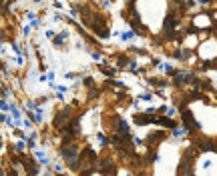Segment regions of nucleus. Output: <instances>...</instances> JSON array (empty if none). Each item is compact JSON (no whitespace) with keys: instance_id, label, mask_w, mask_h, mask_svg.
<instances>
[{"instance_id":"f257e3e1","label":"nucleus","mask_w":217,"mask_h":176,"mask_svg":"<svg viewBox=\"0 0 217 176\" xmlns=\"http://www.w3.org/2000/svg\"><path fill=\"white\" fill-rule=\"evenodd\" d=\"M177 76H179V78H177L179 82H189V80H191V76H189V74H185V72H179Z\"/></svg>"},{"instance_id":"f03ea898","label":"nucleus","mask_w":217,"mask_h":176,"mask_svg":"<svg viewBox=\"0 0 217 176\" xmlns=\"http://www.w3.org/2000/svg\"><path fill=\"white\" fill-rule=\"evenodd\" d=\"M157 122H161V124H167L169 128H173V126H175V122H173V120H169V118H159Z\"/></svg>"},{"instance_id":"7ed1b4c3","label":"nucleus","mask_w":217,"mask_h":176,"mask_svg":"<svg viewBox=\"0 0 217 176\" xmlns=\"http://www.w3.org/2000/svg\"><path fill=\"white\" fill-rule=\"evenodd\" d=\"M64 38H66V34H62V36H58V38H54V42H56V44H62V42H64Z\"/></svg>"}]
</instances>
